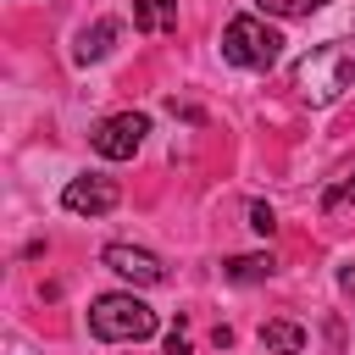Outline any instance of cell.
I'll list each match as a JSON object with an SVG mask.
<instances>
[{
	"label": "cell",
	"mask_w": 355,
	"mask_h": 355,
	"mask_svg": "<svg viewBox=\"0 0 355 355\" xmlns=\"http://www.w3.org/2000/svg\"><path fill=\"white\" fill-rule=\"evenodd\" d=\"M288 83H294V94H300L305 105H333V100L355 83V44H349V39H327V44H316V50H305V55L294 61Z\"/></svg>",
	"instance_id": "cell-1"
},
{
	"label": "cell",
	"mask_w": 355,
	"mask_h": 355,
	"mask_svg": "<svg viewBox=\"0 0 355 355\" xmlns=\"http://www.w3.org/2000/svg\"><path fill=\"white\" fill-rule=\"evenodd\" d=\"M89 333L105 344H139L155 333V311L139 294H100L89 305Z\"/></svg>",
	"instance_id": "cell-2"
},
{
	"label": "cell",
	"mask_w": 355,
	"mask_h": 355,
	"mask_svg": "<svg viewBox=\"0 0 355 355\" xmlns=\"http://www.w3.org/2000/svg\"><path fill=\"white\" fill-rule=\"evenodd\" d=\"M222 55L233 67H244V72H272L277 55H283V39H277V28L266 17H250L244 11V17H233L222 28Z\"/></svg>",
	"instance_id": "cell-3"
},
{
	"label": "cell",
	"mask_w": 355,
	"mask_h": 355,
	"mask_svg": "<svg viewBox=\"0 0 355 355\" xmlns=\"http://www.w3.org/2000/svg\"><path fill=\"white\" fill-rule=\"evenodd\" d=\"M144 133H150V116H144V111H116V116H105V122L94 128V155H105V161H133L139 144H144Z\"/></svg>",
	"instance_id": "cell-4"
},
{
	"label": "cell",
	"mask_w": 355,
	"mask_h": 355,
	"mask_svg": "<svg viewBox=\"0 0 355 355\" xmlns=\"http://www.w3.org/2000/svg\"><path fill=\"white\" fill-rule=\"evenodd\" d=\"M116 200H122V189H116L111 178H100V172H78V178L61 189V205H67L72 216H105V211H116Z\"/></svg>",
	"instance_id": "cell-5"
},
{
	"label": "cell",
	"mask_w": 355,
	"mask_h": 355,
	"mask_svg": "<svg viewBox=\"0 0 355 355\" xmlns=\"http://www.w3.org/2000/svg\"><path fill=\"white\" fill-rule=\"evenodd\" d=\"M100 261H105L116 277H128L133 288H155V283H166V266H161L155 250H139V244H105Z\"/></svg>",
	"instance_id": "cell-6"
},
{
	"label": "cell",
	"mask_w": 355,
	"mask_h": 355,
	"mask_svg": "<svg viewBox=\"0 0 355 355\" xmlns=\"http://www.w3.org/2000/svg\"><path fill=\"white\" fill-rule=\"evenodd\" d=\"M116 33H122V28H116L111 17H100L94 28H83V33H78V44H72V61H78V67H89V61H100V55L111 50V39H116Z\"/></svg>",
	"instance_id": "cell-7"
},
{
	"label": "cell",
	"mask_w": 355,
	"mask_h": 355,
	"mask_svg": "<svg viewBox=\"0 0 355 355\" xmlns=\"http://www.w3.org/2000/svg\"><path fill=\"white\" fill-rule=\"evenodd\" d=\"M133 28L139 33H172L178 28V0H133Z\"/></svg>",
	"instance_id": "cell-8"
},
{
	"label": "cell",
	"mask_w": 355,
	"mask_h": 355,
	"mask_svg": "<svg viewBox=\"0 0 355 355\" xmlns=\"http://www.w3.org/2000/svg\"><path fill=\"white\" fill-rule=\"evenodd\" d=\"M266 355H305V327L300 322H261Z\"/></svg>",
	"instance_id": "cell-9"
},
{
	"label": "cell",
	"mask_w": 355,
	"mask_h": 355,
	"mask_svg": "<svg viewBox=\"0 0 355 355\" xmlns=\"http://www.w3.org/2000/svg\"><path fill=\"white\" fill-rule=\"evenodd\" d=\"M272 272H277L272 255H233V261H222V277H227V283H261V277H272Z\"/></svg>",
	"instance_id": "cell-10"
},
{
	"label": "cell",
	"mask_w": 355,
	"mask_h": 355,
	"mask_svg": "<svg viewBox=\"0 0 355 355\" xmlns=\"http://www.w3.org/2000/svg\"><path fill=\"white\" fill-rule=\"evenodd\" d=\"M344 205H355V172H344V178H338V183L322 194V211H327V216H338Z\"/></svg>",
	"instance_id": "cell-11"
},
{
	"label": "cell",
	"mask_w": 355,
	"mask_h": 355,
	"mask_svg": "<svg viewBox=\"0 0 355 355\" xmlns=\"http://www.w3.org/2000/svg\"><path fill=\"white\" fill-rule=\"evenodd\" d=\"M266 17H311V11H322L327 0H255Z\"/></svg>",
	"instance_id": "cell-12"
},
{
	"label": "cell",
	"mask_w": 355,
	"mask_h": 355,
	"mask_svg": "<svg viewBox=\"0 0 355 355\" xmlns=\"http://www.w3.org/2000/svg\"><path fill=\"white\" fill-rule=\"evenodd\" d=\"M250 227H255V233H272V227H277L272 205H261V200H255V205H250Z\"/></svg>",
	"instance_id": "cell-13"
},
{
	"label": "cell",
	"mask_w": 355,
	"mask_h": 355,
	"mask_svg": "<svg viewBox=\"0 0 355 355\" xmlns=\"http://www.w3.org/2000/svg\"><path fill=\"white\" fill-rule=\"evenodd\" d=\"M166 355H194V349H189V333H183V327H172V333H166Z\"/></svg>",
	"instance_id": "cell-14"
},
{
	"label": "cell",
	"mask_w": 355,
	"mask_h": 355,
	"mask_svg": "<svg viewBox=\"0 0 355 355\" xmlns=\"http://www.w3.org/2000/svg\"><path fill=\"white\" fill-rule=\"evenodd\" d=\"M338 288H344V294L355 300V266H338Z\"/></svg>",
	"instance_id": "cell-15"
}]
</instances>
